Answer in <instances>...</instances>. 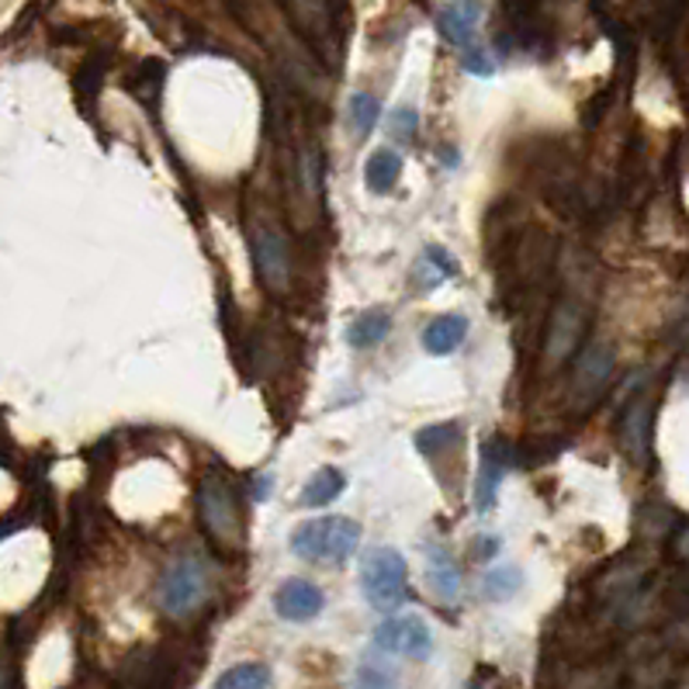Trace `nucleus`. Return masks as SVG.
<instances>
[{"label": "nucleus", "mask_w": 689, "mask_h": 689, "mask_svg": "<svg viewBox=\"0 0 689 689\" xmlns=\"http://www.w3.org/2000/svg\"><path fill=\"white\" fill-rule=\"evenodd\" d=\"M357 544H361V527L347 517H316L305 520L292 530V554L301 561H316V565H343L353 558Z\"/></svg>", "instance_id": "obj_1"}, {"label": "nucleus", "mask_w": 689, "mask_h": 689, "mask_svg": "<svg viewBox=\"0 0 689 689\" xmlns=\"http://www.w3.org/2000/svg\"><path fill=\"white\" fill-rule=\"evenodd\" d=\"M361 593L378 614H395L410 593V565L395 548H371L361 558Z\"/></svg>", "instance_id": "obj_2"}, {"label": "nucleus", "mask_w": 689, "mask_h": 689, "mask_svg": "<svg viewBox=\"0 0 689 689\" xmlns=\"http://www.w3.org/2000/svg\"><path fill=\"white\" fill-rule=\"evenodd\" d=\"M205 593H209V575L198 558H177L160 575V590H157L160 606L173 617L191 614V610L205 600Z\"/></svg>", "instance_id": "obj_3"}, {"label": "nucleus", "mask_w": 689, "mask_h": 689, "mask_svg": "<svg viewBox=\"0 0 689 689\" xmlns=\"http://www.w3.org/2000/svg\"><path fill=\"white\" fill-rule=\"evenodd\" d=\"M198 502H201V520H205L212 538L225 548L240 544V506L233 489L222 478L209 475L198 489Z\"/></svg>", "instance_id": "obj_4"}, {"label": "nucleus", "mask_w": 689, "mask_h": 689, "mask_svg": "<svg viewBox=\"0 0 689 689\" xmlns=\"http://www.w3.org/2000/svg\"><path fill=\"white\" fill-rule=\"evenodd\" d=\"M371 642L378 651H389V655H402V658H416V661H426L433 655V634L426 627L423 617L416 614H405V617H385Z\"/></svg>", "instance_id": "obj_5"}, {"label": "nucleus", "mask_w": 689, "mask_h": 689, "mask_svg": "<svg viewBox=\"0 0 689 689\" xmlns=\"http://www.w3.org/2000/svg\"><path fill=\"white\" fill-rule=\"evenodd\" d=\"M250 246H253V264H257L261 277L271 288H285L292 274V257L285 236L271 225H253L250 229Z\"/></svg>", "instance_id": "obj_6"}, {"label": "nucleus", "mask_w": 689, "mask_h": 689, "mask_svg": "<svg viewBox=\"0 0 689 689\" xmlns=\"http://www.w3.org/2000/svg\"><path fill=\"white\" fill-rule=\"evenodd\" d=\"M326 606V596L316 582L309 579H288L280 590L274 593V610L280 621L288 624H305V621H316Z\"/></svg>", "instance_id": "obj_7"}, {"label": "nucleus", "mask_w": 689, "mask_h": 689, "mask_svg": "<svg viewBox=\"0 0 689 689\" xmlns=\"http://www.w3.org/2000/svg\"><path fill=\"white\" fill-rule=\"evenodd\" d=\"M481 14H485L481 0H447V4L437 11V32L451 45L471 49L475 35H478V24H481Z\"/></svg>", "instance_id": "obj_8"}, {"label": "nucleus", "mask_w": 689, "mask_h": 689, "mask_svg": "<svg viewBox=\"0 0 689 689\" xmlns=\"http://www.w3.org/2000/svg\"><path fill=\"white\" fill-rule=\"evenodd\" d=\"M614 374V350L606 343H590L579 357L575 368V392H582L585 399H596L603 392V385Z\"/></svg>", "instance_id": "obj_9"}, {"label": "nucleus", "mask_w": 689, "mask_h": 689, "mask_svg": "<svg viewBox=\"0 0 689 689\" xmlns=\"http://www.w3.org/2000/svg\"><path fill=\"white\" fill-rule=\"evenodd\" d=\"M426 582L437 600H457L462 593V569H457V561L451 558L447 548L441 544H430L426 548Z\"/></svg>", "instance_id": "obj_10"}, {"label": "nucleus", "mask_w": 689, "mask_h": 689, "mask_svg": "<svg viewBox=\"0 0 689 689\" xmlns=\"http://www.w3.org/2000/svg\"><path fill=\"white\" fill-rule=\"evenodd\" d=\"M465 337H468V316L447 312V316H437L423 329V350L430 357H447L465 343Z\"/></svg>", "instance_id": "obj_11"}, {"label": "nucleus", "mask_w": 689, "mask_h": 689, "mask_svg": "<svg viewBox=\"0 0 689 689\" xmlns=\"http://www.w3.org/2000/svg\"><path fill=\"white\" fill-rule=\"evenodd\" d=\"M506 451L489 444L481 454V468H478V481H475V509L478 513H489L496 506V496H499V485H502V475H506Z\"/></svg>", "instance_id": "obj_12"}, {"label": "nucleus", "mask_w": 689, "mask_h": 689, "mask_svg": "<svg viewBox=\"0 0 689 689\" xmlns=\"http://www.w3.org/2000/svg\"><path fill=\"white\" fill-rule=\"evenodd\" d=\"M392 333V316L385 309H368L347 326V343L353 350H371Z\"/></svg>", "instance_id": "obj_13"}, {"label": "nucleus", "mask_w": 689, "mask_h": 689, "mask_svg": "<svg viewBox=\"0 0 689 689\" xmlns=\"http://www.w3.org/2000/svg\"><path fill=\"white\" fill-rule=\"evenodd\" d=\"M402 157L395 149H378V152H371L368 157V163H364V184H368V191L371 194H389V191H395V184H399V177H402Z\"/></svg>", "instance_id": "obj_14"}, {"label": "nucleus", "mask_w": 689, "mask_h": 689, "mask_svg": "<svg viewBox=\"0 0 689 689\" xmlns=\"http://www.w3.org/2000/svg\"><path fill=\"white\" fill-rule=\"evenodd\" d=\"M347 489V478L340 468H319L309 481H305V489H301V506H309V509H322L329 502H337Z\"/></svg>", "instance_id": "obj_15"}, {"label": "nucleus", "mask_w": 689, "mask_h": 689, "mask_svg": "<svg viewBox=\"0 0 689 689\" xmlns=\"http://www.w3.org/2000/svg\"><path fill=\"white\" fill-rule=\"evenodd\" d=\"M454 274H457V264L444 246H426L423 250V257L416 264V280L423 285V292H433L437 285H444V280H451Z\"/></svg>", "instance_id": "obj_16"}, {"label": "nucleus", "mask_w": 689, "mask_h": 689, "mask_svg": "<svg viewBox=\"0 0 689 689\" xmlns=\"http://www.w3.org/2000/svg\"><path fill=\"white\" fill-rule=\"evenodd\" d=\"M212 689H271V669L264 661H240V666L225 669Z\"/></svg>", "instance_id": "obj_17"}, {"label": "nucleus", "mask_w": 689, "mask_h": 689, "mask_svg": "<svg viewBox=\"0 0 689 689\" xmlns=\"http://www.w3.org/2000/svg\"><path fill=\"white\" fill-rule=\"evenodd\" d=\"M517 590H523V572L517 565H496L481 579V593H485V600H492V603L513 600Z\"/></svg>", "instance_id": "obj_18"}, {"label": "nucleus", "mask_w": 689, "mask_h": 689, "mask_svg": "<svg viewBox=\"0 0 689 689\" xmlns=\"http://www.w3.org/2000/svg\"><path fill=\"white\" fill-rule=\"evenodd\" d=\"M381 121V100L368 91H357L350 97V132L357 139H368Z\"/></svg>", "instance_id": "obj_19"}, {"label": "nucleus", "mask_w": 689, "mask_h": 689, "mask_svg": "<svg viewBox=\"0 0 689 689\" xmlns=\"http://www.w3.org/2000/svg\"><path fill=\"white\" fill-rule=\"evenodd\" d=\"M627 451L630 457H645L648 451V402L634 405V410L627 413Z\"/></svg>", "instance_id": "obj_20"}, {"label": "nucleus", "mask_w": 689, "mask_h": 689, "mask_svg": "<svg viewBox=\"0 0 689 689\" xmlns=\"http://www.w3.org/2000/svg\"><path fill=\"white\" fill-rule=\"evenodd\" d=\"M457 437H462V426H457V423H441V426L420 430V433H416V447H420L423 454L447 451V444H454Z\"/></svg>", "instance_id": "obj_21"}, {"label": "nucleus", "mask_w": 689, "mask_h": 689, "mask_svg": "<svg viewBox=\"0 0 689 689\" xmlns=\"http://www.w3.org/2000/svg\"><path fill=\"white\" fill-rule=\"evenodd\" d=\"M389 132L395 139H402V142H413L416 132H420V115H416V108H395L389 115Z\"/></svg>", "instance_id": "obj_22"}, {"label": "nucleus", "mask_w": 689, "mask_h": 689, "mask_svg": "<svg viewBox=\"0 0 689 689\" xmlns=\"http://www.w3.org/2000/svg\"><path fill=\"white\" fill-rule=\"evenodd\" d=\"M462 66H465L471 76H492V73H496V56L485 53L481 45H471V49H465Z\"/></svg>", "instance_id": "obj_23"}, {"label": "nucleus", "mask_w": 689, "mask_h": 689, "mask_svg": "<svg viewBox=\"0 0 689 689\" xmlns=\"http://www.w3.org/2000/svg\"><path fill=\"white\" fill-rule=\"evenodd\" d=\"M357 689H399V686H395V676L392 672L364 666L361 672H357Z\"/></svg>", "instance_id": "obj_24"}, {"label": "nucleus", "mask_w": 689, "mask_h": 689, "mask_svg": "<svg viewBox=\"0 0 689 689\" xmlns=\"http://www.w3.org/2000/svg\"><path fill=\"white\" fill-rule=\"evenodd\" d=\"M271 485H274V478H271V475H261V478H257V485H253V499H257V502H261V499H267Z\"/></svg>", "instance_id": "obj_25"}, {"label": "nucleus", "mask_w": 689, "mask_h": 689, "mask_svg": "<svg viewBox=\"0 0 689 689\" xmlns=\"http://www.w3.org/2000/svg\"><path fill=\"white\" fill-rule=\"evenodd\" d=\"M437 160H444L447 167H454L457 163V152L454 149H437Z\"/></svg>", "instance_id": "obj_26"}]
</instances>
